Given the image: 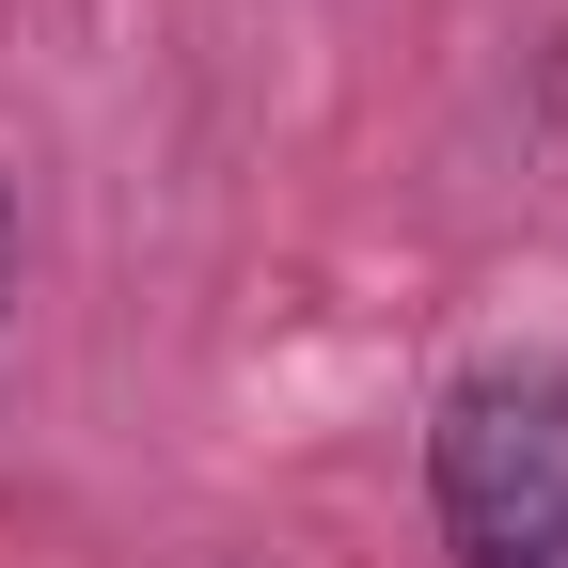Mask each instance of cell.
I'll return each mask as SVG.
<instances>
[{"instance_id": "obj_1", "label": "cell", "mask_w": 568, "mask_h": 568, "mask_svg": "<svg viewBox=\"0 0 568 568\" xmlns=\"http://www.w3.org/2000/svg\"><path fill=\"white\" fill-rule=\"evenodd\" d=\"M458 568H568V364H489L426 426Z\"/></svg>"}, {"instance_id": "obj_2", "label": "cell", "mask_w": 568, "mask_h": 568, "mask_svg": "<svg viewBox=\"0 0 568 568\" xmlns=\"http://www.w3.org/2000/svg\"><path fill=\"white\" fill-rule=\"evenodd\" d=\"M0 316H17V190H0Z\"/></svg>"}]
</instances>
